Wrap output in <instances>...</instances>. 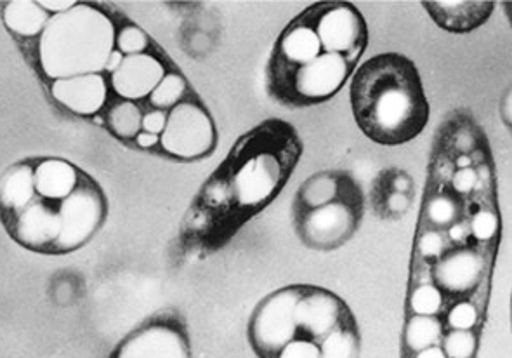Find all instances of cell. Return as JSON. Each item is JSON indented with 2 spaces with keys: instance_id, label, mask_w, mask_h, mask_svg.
Returning <instances> with one entry per match:
<instances>
[{
  "instance_id": "obj_1",
  "label": "cell",
  "mask_w": 512,
  "mask_h": 358,
  "mask_svg": "<svg viewBox=\"0 0 512 358\" xmlns=\"http://www.w3.org/2000/svg\"><path fill=\"white\" fill-rule=\"evenodd\" d=\"M351 108L368 140L396 146L415 140L429 120L421 73L407 56L377 54L351 80Z\"/></svg>"
},
{
  "instance_id": "obj_2",
  "label": "cell",
  "mask_w": 512,
  "mask_h": 358,
  "mask_svg": "<svg viewBox=\"0 0 512 358\" xmlns=\"http://www.w3.org/2000/svg\"><path fill=\"white\" fill-rule=\"evenodd\" d=\"M115 39L113 21L89 4L54 14L40 34L42 72L53 80L101 73L115 51Z\"/></svg>"
},
{
  "instance_id": "obj_3",
  "label": "cell",
  "mask_w": 512,
  "mask_h": 358,
  "mask_svg": "<svg viewBox=\"0 0 512 358\" xmlns=\"http://www.w3.org/2000/svg\"><path fill=\"white\" fill-rule=\"evenodd\" d=\"M299 148L294 145L280 155L273 150H252L249 134L242 143L235 146L233 155L240 164L233 173V188L238 202L243 207H261L268 204L275 193L282 188L292 167H296Z\"/></svg>"
},
{
  "instance_id": "obj_4",
  "label": "cell",
  "mask_w": 512,
  "mask_h": 358,
  "mask_svg": "<svg viewBox=\"0 0 512 358\" xmlns=\"http://www.w3.org/2000/svg\"><path fill=\"white\" fill-rule=\"evenodd\" d=\"M353 67L341 54L322 53L290 72L268 75L270 91L289 107H309L330 100L348 82Z\"/></svg>"
},
{
  "instance_id": "obj_5",
  "label": "cell",
  "mask_w": 512,
  "mask_h": 358,
  "mask_svg": "<svg viewBox=\"0 0 512 358\" xmlns=\"http://www.w3.org/2000/svg\"><path fill=\"white\" fill-rule=\"evenodd\" d=\"M315 30L323 53L341 54L355 67L368 42L365 18L348 2H325L297 16Z\"/></svg>"
},
{
  "instance_id": "obj_6",
  "label": "cell",
  "mask_w": 512,
  "mask_h": 358,
  "mask_svg": "<svg viewBox=\"0 0 512 358\" xmlns=\"http://www.w3.org/2000/svg\"><path fill=\"white\" fill-rule=\"evenodd\" d=\"M301 286L282 287L257 305L249 322V341L259 358H278L297 338L296 305Z\"/></svg>"
},
{
  "instance_id": "obj_7",
  "label": "cell",
  "mask_w": 512,
  "mask_h": 358,
  "mask_svg": "<svg viewBox=\"0 0 512 358\" xmlns=\"http://www.w3.org/2000/svg\"><path fill=\"white\" fill-rule=\"evenodd\" d=\"M108 214L101 186L84 174L77 190L60 202L61 235L53 254L79 251L99 232Z\"/></svg>"
},
{
  "instance_id": "obj_8",
  "label": "cell",
  "mask_w": 512,
  "mask_h": 358,
  "mask_svg": "<svg viewBox=\"0 0 512 358\" xmlns=\"http://www.w3.org/2000/svg\"><path fill=\"white\" fill-rule=\"evenodd\" d=\"M216 126L204 107L193 101H181L167 115L160 145L165 153L181 160H197L214 152Z\"/></svg>"
},
{
  "instance_id": "obj_9",
  "label": "cell",
  "mask_w": 512,
  "mask_h": 358,
  "mask_svg": "<svg viewBox=\"0 0 512 358\" xmlns=\"http://www.w3.org/2000/svg\"><path fill=\"white\" fill-rule=\"evenodd\" d=\"M349 324H356L355 317L334 292L323 287L301 286L296 305L297 338L320 345L330 332Z\"/></svg>"
},
{
  "instance_id": "obj_10",
  "label": "cell",
  "mask_w": 512,
  "mask_h": 358,
  "mask_svg": "<svg viewBox=\"0 0 512 358\" xmlns=\"http://www.w3.org/2000/svg\"><path fill=\"white\" fill-rule=\"evenodd\" d=\"M110 358H191L190 339L174 319H151L132 331Z\"/></svg>"
},
{
  "instance_id": "obj_11",
  "label": "cell",
  "mask_w": 512,
  "mask_h": 358,
  "mask_svg": "<svg viewBox=\"0 0 512 358\" xmlns=\"http://www.w3.org/2000/svg\"><path fill=\"white\" fill-rule=\"evenodd\" d=\"M2 225L9 237L28 251L53 254L61 235L60 202L35 197Z\"/></svg>"
},
{
  "instance_id": "obj_12",
  "label": "cell",
  "mask_w": 512,
  "mask_h": 358,
  "mask_svg": "<svg viewBox=\"0 0 512 358\" xmlns=\"http://www.w3.org/2000/svg\"><path fill=\"white\" fill-rule=\"evenodd\" d=\"M358 213L346 202H332L301 214L297 230L302 242L311 249H335L355 233Z\"/></svg>"
},
{
  "instance_id": "obj_13",
  "label": "cell",
  "mask_w": 512,
  "mask_h": 358,
  "mask_svg": "<svg viewBox=\"0 0 512 358\" xmlns=\"http://www.w3.org/2000/svg\"><path fill=\"white\" fill-rule=\"evenodd\" d=\"M322 53V46L316 37L315 30L296 18L290 21L289 27L283 30V34L276 42L268 75L296 70L309 61L315 60Z\"/></svg>"
},
{
  "instance_id": "obj_14",
  "label": "cell",
  "mask_w": 512,
  "mask_h": 358,
  "mask_svg": "<svg viewBox=\"0 0 512 358\" xmlns=\"http://www.w3.org/2000/svg\"><path fill=\"white\" fill-rule=\"evenodd\" d=\"M162 63L150 54L124 56V61L112 73V86L120 98L127 101L143 100L164 79Z\"/></svg>"
},
{
  "instance_id": "obj_15",
  "label": "cell",
  "mask_w": 512,
  "mask_h": 358,
  "mask_svg": "<svg viewBox=\"0 0 512 358\" xmlns=\"http://www.w3.org/2000/svg\"><path fill=\"white\" fill-rule=\"evenodd\" d=\"M51 93L54 100L68 108L70 112L82 117H92L105 107L108 87L101 73H91V75H79L70 79L54 80Z\"/></svg>"
},
{
  "instance_id": "obj_16",
  "label": "cell",
  "mask_w": 512,
  "mask_h": 358,
  "mask_svg": "<svg viewBox=\"0 0 512 358\" xmlns=\"http://www.w3.org/2000/svg\"><path fill=\"white\" fill-rule=\"evenodd\" d=\"M84 173L79 167L63 159H42L33 166V185L37 197L51 202H61L72 195Z\"/></svg>"
},
{
  "instance_id": "obj_17",
  "label": "cell",
  "mask_w": 512,
  "mask_h": 358,
  "mask_svg": "<svg viewBox=\"0 0 512 358\" xmlns=\"http://www.w3.org/2000/svg\"><path fill=\"white\" fill-rule=\"evenodd\" d=\"M438 27L453 34H467L480 28L493 13V2H424Z\"/></svg>"
},
{
  "instance_id": "obj_18",
  "label": "cell",
  "mask_w": 512,
  "mask_h": 358,
  "mask_svg": "<svg viewBox=\"0 0 512 358\" xmlns=\"http://www.w3.org/2000/svg\"><path fill=\"white\" fill-rule=\"evenodd\" d=\"M481 273H483V259L480 258V254H476L471 249H460L448 254L447 258L441 259L434 270V279L448 292L460 294L478 286Z\"/></svg>"
},
{
  "instance_id": "obj_19",
  "label": "cell",
  "mask_w": 512,
  "mask_h": 358,
  "mask_svg": "<svg viewBox=\"0 0 512 358\" xmlns=\"http://www.w3.org/2000/svg\"><path fill=\"white\" fill-rule=\"evenodd\" d=\"M37 197L33 185V166L18 162L0 176V223L13 218Z\"/></svg>"
},
{
  "instance_id": "obj_20",
  "label": "cell",
  "mask_w": 512,
  "mask_h": 358,
  "mask_svg": "<svg viewBox=\"0 0 512 358\" xmlns=\"http://www.w3.org/2000/svg\"><path fill=\"white\" fill-rule=\"evenodd\" d=\"M49 13H46L39 2L32 0H13L4 6V23L13 34L20 37H37L44 32Z\"/></svg>"
},
{
  "instance_id": "obj_21",
  "label": "cell",
  "mask_w": 512,
  "mask_h": 358,
  "mask_svg": "<svg viewBox=\"0 0 512 358\" xmlns=\"http://www.w3.org/2000/svg\"><path fill=\"white\" fill-rule=\"evenodd\" d=\"M339 193V178L335 174H315L313 178L304 181L297 195V204L306 211H313L318 207L329 206L335 202Z\"/></svg>"
},
{
  "instance_id": "obj_22",
  "label": "cell",
  "mask_w": 512,
  "mask_h": 358,
  "mask_svg": "<svg viewBox=\"0 0 512 358\" xmlns=\"http://www.w3.org/2000/svg\"><path fill=\"white\" fill-rule=\"evenodd\" d=\"M108 127L120 140H136L143 129V113L134 101H120L113 105L106 117Z\"/></svg>"
},
{
  "instance_id": "obj_23",
  "label": "cell",
  "mask_w": 512,
  "mask_h": 358,
  "mask_svg": "<svg viewBox=\"0 0 512 358\" xmlns=\"http://www.w3.org/2000/svg\"><path fill=\"white\" fill-rule=\"evenodd\" d=\"M360 332L356 324L341 325L330 332L320 343L322 358H358L360 355Z\"/></svg>"
},
{
  "instance_id": "obj_24",
  "label": "cell",
  "mask_w": 512,
  "mask_h": 358,
  "mask_svg": "<svg viewBox=\"0 0 512 358\" xmlns=\"http://www.w3.org/2000/svg\"><path fill=\"white\" fill-rule=\"evenodd\" d=\"M440 336V320L436 317H426V315H415L414 319L408 322L407 331H405L408 348L417 353L436 345Z\"/></svg>"
},
{
  "instance_id": "obj_25",
  "label": "cell",
  "mask_w": 512,
  "mask_h": 358,
  "mask_svg": "<svg viewBox=\"0 0 512 358\" xmlns=\"http://www.w3.org/2000/svg\"><path fill=\"white\" fill-rule=\"evenodd\" d=\"M186 82L178 73H165L153 93L150 94L151 105L155 108H174L183 100Z\"/></svg>"
},
{
  "instance_id": "obj_26",
  "label": "cell",
  "mask_w": 512,
  "mask_h": 358,
  "mask_svg": "<svg viewBox=\"0 0 512 358\" xmlns=\"http://www.w3.org/2000/svg\"><path fill=\"white\" fill-rule=\"evenodd\" d=\"M441 303H443V296L440 289L434 286L417 287L410 298V306L415 315H426V317H434L440 312Z\"/></svg>"
},
{
  "instance_id": "obj_27",
  "label": "cell",
  "mask_w": 512,
  "mask_h": 358,
  "mask_svg": "<svg viewBox=\"0 0 512 358\" xmlns=\"http://www.w3.org/2000/svg\"><path fill=\"white\" fill-rule=\"evenodd\" d=\"M115 46H117V51L124 54V56H132V54L145 53L148 46H150V40L141 28L127 25L117 35Z\"/></svg>"
},
{
  "instance_id": "obj_28",
  "label": "cell",
  "mask_w": 512,
  "mask_h": 358,
  "mask_svg": "<svg viewBox=\"0 0 512 358\" xmlns=\"http://www.w3.org/2000/svg\"><path fill=\"white\" fill-rule=\"evenodd\" d=\"M476 350V338L471 331H453L445 339L448 358H471Z\"/></svg>"
},
{
  "instance_id": "obj_29",
  "label": "cell",
  "mask_w": 512,
  "mask_h": 358,
  "mask_svg": "<svg viewBox=\"0 0 512 358\" xmlns=\"http://www.w3.org/2000/svg\"><path fill=\"white\" fill-rule=\"evenodd\" d=\"M427 216L434 225H448L457 216V204L450 197L438 195L427 206Z\"/></svg>"
},
{
  "instance_id": "obj_30",
  "label": "cell",
  "mask_w": 512,
  "mask_h": 358,
  "mask_svg": "<svg viewBox=\"0 0 512 358\" xmlns=\"http://www.w3.org/2000/svg\"><path fill=\"white\" fill-rule=\"evenodd\" d=\"M478 322V312L469 303H459L452 308L448 315V324L452 325L455 331H469Z\"/></svg>"
},
{
  "instance_id": "obj_31",
  "label": "cell",
  "mask_w": 512,
  "mask_h": 358,
  "mask_svg": "<svg viewBox=\"0 0 512 358\" xmlns=\"http://www.w3.org/2000/svg\"><path fill=\"white\" fill-rule=\"evenodd\" d=\"M473 235L478 240H490L499 230V219L488 211H480L474 214L473 223H471Z\"/></svg>"
},
{
  "instance_id": "obj_32",
  "label": "cell",
  "mask_w": 512,
  "mask_h": 358,
  "mask_svg": "<svg viewBox=\"0 0 512 358\" xmlns=\"http://www.w3.org/2000/svg\"><path fill=\"white\" fill-rule=\"evenodd\" d=\"M278 358H322V352L313 341L297 338L283 348Z\"/></svg>"
},
{
  "instance_id": "obj_33",
  "label": "cell",
  "mask_w": 512,
  "mask_h": 358,
  "mask_svg": "<svg viewBox=\"0 0 512 358\" xmlns=\"http://www.w3.org/2000/svg\"><path fill=\"white\" fill-rule=\"evenodd\" d=\"M445 249V239L438 232H427L419 240V252L424 258H438Z\"/></svg>"
},
{
  "instance_id": "obj_34",
  "label": "cell",
  "mask_w": 512,
  "mask_h": 358,
  "mask_svg": "<svg viewBox=\"0 0 512 358\" xmlns=\"http://www.w3.org/2000/svg\"><path fill=\"white\" fill-rule=\"evenodd\" d=\"M478 173L473 171L471 167H467V169H459L457 173L453 174V188L460 193H469L473 190L476 183H478Z\"/></svg>"
},
{
  "instance_id": "obj_35",
  "label": "cell",
  "mask_w": 512,
  "mask_h": 358,
  "mask_svg": "<svg viewBox=\"0 0 512 358\" xmlns=\"http://www.w3.org/2000/svg\"><path fill=\"white\" fill-rule=\"evenodd\" d=\"M165 122H167V115L162 110H153L143 117V131L160 136L164 131Z\"/></svg>"
},
{
  "instance_id": "obj_36",
  "label": "cell",
  "mask_w": 512,
  "mask_h": 358,
  "mask_svg": "<svg viewBox=\"0 0 512 358\" xmlns=\"http://www.w3.org/2000/svg\"><path fill=\"white\" fill-rule=\"evenodd\" d=\"M39 6L46 11V13L61 14L66 13V11H70L72 7L77 6V2H72V0H44V2H39Z\"/></svg>"
},
{
  "instance_id": "obj_37",
  "label": "cell",
  "mask_w": 512,
  "mask_h": 358,
  "mask_svg": "<svg viewBox=\"0 0 512 358\" xmlns=\"http://www.w3.org/2000/svg\"><path fill=\"white\" fill-rule=\"evenodd\" d=\"M408 204H410V200H408L407 193L394 192L388 199V207L391 213H403Z\"/></svg>"
},
{
  "instance_id": "obj_38",
  "label": "cell",
  "mask_w": 512,
  "mask_h": 358,
  "mask_svg": "<svg viewBox=\"0 0 512 358\" xmlns=\"http://www.w3.org/2000/svg\"><path fill=\"white\" fill-rule=\"evenodd\" d=\"M136 143H138L141 148H153L157 143H160V136L141 131V133L136 136Z\"/></svg>"
},
{
  "instance_id": "obj_39",
  "label": "cell",
  "mask_w": 512,
  "mask_h": 358,
  "mask_svg": "<svg viewBox=\"0 0 512 358\" xmlns=\"http://www.w3.org/2000/svg\"><path fill=\"white\" fill-rule=\"evenodd\" d=\"M455 146L459 148L460 152H471L474 148V138L473 136H469V134H462V136H457V141H455Z\"/></svg>"
},
{
  "instance_id": "obj_40",
  "label": "cell",
  "mask_w": 512,
  "mask_h": 358,
  "mask_svg": "<svg viewBox=\"0 0 512 358\" xmlns=\"http://www.w3.org/2000/svg\"><path fill=\"white\" fill-rule=\"evenodd\" d=\"M122 61H124V54L119 53V51H113V53L110 54L108 61H106V72H115V70L122 65Z\"/></svg>"
},
{
  "instance_id": "obj_41",
  "label": "cell",
  "mask_w": 512,
  "mask_h": 358,
  "mask_svg": "<svg viewBox=\"0 0 512 358\" xmlns=\"http://www.w3.org/2000/svg\"><path fill=\"white\" fill-rule=\"evenodd\" d=\"M393 186L394 192L407 193L412 183H410V178H407V176H398V178H394Z\"/></svg>"
},
{
  "instance_id": "obj_42",
  "label": "cell",
  "mask_w": 512,
  "mask_h": 358,
  "mask_svg": "<svg viewBox=\"0 0 512 358\" xmlns=\"http://www.w3.org/2000/svg\"><path fill=\"white\" fill-rule=\"evenodd\" d=\"M502 119L506 122L507 126H511L512 120V96L511 91L506 94V98H504V110H502Z\"/></svg>"
},
{
  "instance_id": "obj_43",
  "label": "cell",
  "mask_w": 512,
  "mask_h": 358,
  "mask_svg": "<svg viewBox=\"0 0 512 358\" xmlns=\"http://www.w3.org/2000/svg\"><path fill=\"white\" fill-rule=\"evenodd\" d=\"M417 358H447V355H445V352H443L441 348H438V346H431V348L419 352Z\"/></svg>"
},
{
  "instance_id": "obj_44",
  "label": "cell",
  "mask_w": 512,
  "mask_h": 358,
  "mask_svg": "<svg viewBox=\"0 0 512 358\" xmlns=\"http://www.w3.org/2000/svg\"><path fill=\"white\" fill-rule=\"evenodd\" d=\"M462 237H464V228L460 225L453 226L452 230H450V239L460 240Z\"/></svg>"
},
{
  "instance_id": "obj_45",
  "label": "cell",
  "mask_w": 512,
  "mask_h": 358,
  "mask_svg": "<svg viewBox=\"0 0 512 358\" xmlns=\"http://www.w3.org/2000/svg\"><path fill=\"white\" fill-rule=\"evenodd\" d=\"M455 164H457L459 169H467L473 162H471V159H469L467 155H460L459 159L455 160Z\"/></svg>"
}]
</instances>
